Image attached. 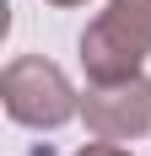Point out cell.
<instances>
[{
    "mask_svg": "<svg viewBox=\"0 0 151 156\" xmlns=\"http://www.w3.org/2000/svg\"><path fill=\"white\" fill-rule=\"evenodd\" d=\"M151 54V0H108V11L81 32L87 81H130Z\"/></svg>",
    "mask_w": 151,
    "mask_h": 156,
    "instance_id": "obj_1",
    "label": "cell"
},
{
    "mask_svg": "<svg viewBox=\"0 0 151 156\" xmlns=\"http://www.w3.org/2000/svg\"><path fill=\"white\" fill-rule=\"evenodd\" d=\"M0 102L16 124L27 129H60L65 119L81 113V97L65 81V70L43 54H16L6 70H0Z\"/></svg>",
    "mask_w": 151,
    "mask_h": 156,
    "instance_id": "obj_2",
    "label": "cell"
},
{
    "mask_svg": "<svg viewBox=\"0 0 151 156\" xmlns=\"http://www.w3.org/2000/svg\"><path fill=\"white\" fill-rule=\"evenodd\" d=\"M81 119H87L92 140H135L151 129V81L130 76V81H87L81 97Z\"/></svg>",
    "mask_w": 151,
    "mask_h": 156,
    "instance_id": "obj_3",
    "label": "cell"
},
{
    "mask_svg": "<svg viewBox=\"0 0 151 156\" xmlns=\"http://www.w3.org/2000/svg\"><path fill=\"white\" fill-rule=\"evenodd\" d=\"M76 156H130L124 145H113V140H92V145H81Z\"/></svg>",
    "mask_w": 151,
    "mask_h": 156,
    "instance_id": "obj_4",
    "label": "cell"
},
{
    "mask_svg": "<svg viewBox=\"0 0 151 156\" xmlns=\"http://www.w3.org/2000/svg\"><path fill=\"white\" fill-rule=\"evenodd\" d=\"M49 5H81V0H49Z\"/></svg>",
    "mask_w": 151,
    "mask_h": 156,
    "instance_id": "obj_5",
    "label": "cell"
}]
</instances>
